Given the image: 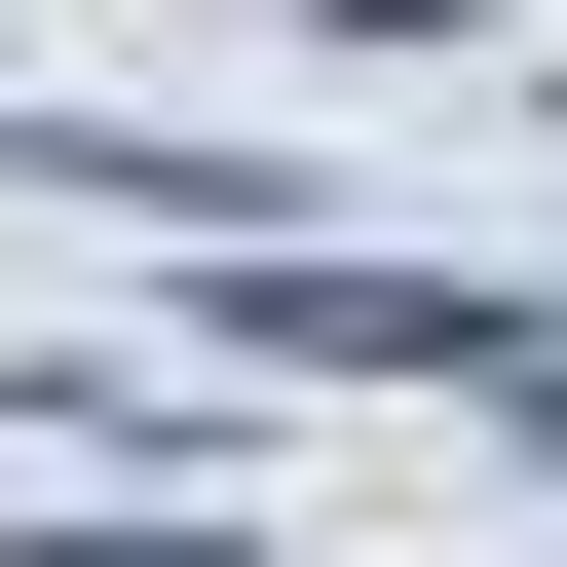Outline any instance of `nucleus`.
<instances>
[{
	"label": "nucleus",
	"instance_id": "1",
	"mask_svg": "<svg viewBox=\"0 0 567 567\" xmlns=\"http://www.w3.org/2000/svg\"><path fill=\"white\" fill-rule=\"evenodd\" d=\"M227 341H303V379H492V303H416V265H227Z\"/></svg>",
	"mask_w": 567,
	"mask_h": 567
}]
</instances>
